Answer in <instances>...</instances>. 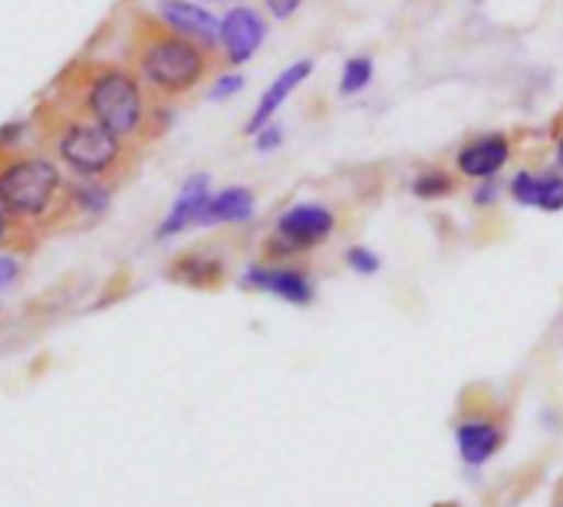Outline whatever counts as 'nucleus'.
Here are the masks:
<instances>
[{"label": "nucleus", "instance_id": "14", "mask_svg": "<svg viewBox=\"0 0 563 507\" xmlns=\"http://www.w3.org/2000/svg\"><path fill=\"white\" fill-rule=\"evenodd\" d=\"M171 280L178 283H188V286H214L221 283L224 277V267L214 260V257H204V254H181L171 267H168Z\"/></svg>", "mask_w": 563, "mask_h": 507}, {"label": "nucleus", "instance_id": "26", "mask_svg": "<svg viewBox=\"0 0 563 507\" xmlns=\"http://www.w3.org/2000/svg\"><path fill=\"white\" fill-rule=\"evenodd\" d=\"M556 165H560V171H563V138L556 142Z\"/></svg>", "mask_w": 563, "mask_h": 507}, {"label": "nucleus", "instance_id": "17", "mask_svg": "<svg viewBox=\"0 0 563 507\" xmlns=\"http://www.w3.org/2000/svg\"><path fill=\"white\" fill-rule=\"evenodd\" d=\"M372 56H349L342 63V72H339V95H356L362 92L369 82H372Z\"/></svg>", "mask_w": 563, "mask_h": 507}, {"label": "nucleus", "instance_id": "8", "mask_svg": "<svg viewBox=\"0 0 563 507\" xmlns=\"http://www.w3.org/2000/svg\"><path fill=\"white\" fill-rule=\"evenodd\" d=\"M510 161V138L504 132H484L474 135L471 142H464L454 155V165L464 178L471 181H484V178H497L504 171V165Z\"/></svg>", "mask_w": 563, "mask_h": 507}, {"label": "nucleus", "instance_id": "2", "mask_svg": "<svg viewBox=\"0 0 563 507\" xmlns=\"http://www.w3.org/2000/svg\"><path fill=\"white\" fill-rule=\"evenodd\" d=\"M49 95L92 115L122 142L145 151L171 125V105L161 102L125 63L115 59H76L69 63Z\"/></svg>", "mask_w": 563, "mask_h": 507}, {"label": "nucleus", "instance_id": "27", "mask_svg": "<svg viewBox=\"0 0 563 507\" xmlns=\"http://www.w3.org/2000/svg\"><path fill=\"white\" fill-rule=\"evenodd\" d=\"M204 3H237V0H204Z\"/></svg>", "mask_w": 563, "mask_h": 507}, {"label": "nucleus", "instance_id": "12", "mask_svg": "<svg viewBox=\"0 0 563 507\" xmlns=\"http://www.w3.org/2000/svg\"><path fill=\"white\" fill-rule=\"evenodd\" d=\"M254 217V191L244 184H230L221 188L214 194H207L198 224L201 227H214V224H247Z\"/></svg>", "mask_w": 563, "mask_h": 507}, {"label": "nucleus", "instance_id": "5", "mask_svg": "<svg viewBox=\"0 0 563 507\" xmlns=\"http://www.w3.org/2000/svg\"><path fill=\"white\" fill-rule=\"evenodd\" d=\"M336 230V214L326 204L316 201H300L290 204L280 217H277V230L267 244V250L273 257H290V254H303L319 247L323 240H329Z\"/></svg>", "mask_w": 563, "mask_h": 507}, {"label": "nucleus", "instance_id": "18", "mask_svg": "<svg viewBox=\"0 0 563 507\" xmlns=\"http://www.w3.org/2000/svg\"><path fill=\"white\" fill-rule=\"evenodd\" d=\"M537 207L547 214L563 211V174L556 171H540V194H537Z\"/></svg>", "mask_w": 563, "mask_h": 507}, {"label": "nucleus", "instance_id": "16", "mask_svg": "<svg viewBox=\"0 0 563 507\" xmlns=\"http://www.w3.org/2000/svg\"><path fill=\"white\" fill-rule=\"evenodd\" d=\"M412 194L421 198V201H438V198H448L454 191V178L444 171V168H421L415 178H412Z\"/></svg>", "mask_w": 563, "mask_h": 507}, {"label": "nucleus", "instance_id": "10", "mask_svg": "<svg viewBox=\"0 0 563 507\" xmlns=\"http://www.w3.org/2000/svg\"><path fill=\"white\" fill-rule=\"evenodd\" d=\"M207 194H211V174H207V171L191 174V178L181 184V191H178V198H174V204H171L168 217H165V221H161V227L155 230V237H158V240H168V237L181 234L184 227L198 224V214H201V207H204Z\"/></svg>", "mask_w": 563, "mask_h": 507}, {"label": "nucleus", "instance_id": "19", "mask_svg": "<svg viewBox=\"0 0 563 507\" xmlns=\"http://www.w3.org/2000/svg\"><path fill=\"white\" fill-rule=\"evenodd\" d=\"M507 194L520 204V207H537V194H540V174L537 171H517L507 184Z\"/></svg>", "mask_w": 563, "mask_h": 507}, {"label": "nucleus", "instance_id": "13", "mask_svg": "<svg viewBox=\"0 0 563 507\" xmlns=\"http://www.w3.org/2000/svg\"><path fill=\"white\" fill-rule=\"evenodd\" d=\"M158 13H161L171 26H178L181 33H188V36L201 40L204 46L217 49L221 20H217L214 13H207L204 7H198V3H191V0H161Z\"/></svg>", "mask_w": 563, "mask_h": 507}, {"label": "nucleus", "instance_id": "6", "mask_svg": "<svg viewBox=\"0 0 563 507\" xmlns=\"http://www.w3.org/2000/svg\"><path fill=\"white\" fill-rule=\"evenodd\" d=\"M263 36H267V20L260 16V10H254L247 3H234L221 16V30H217L221 63L224 66H244L247 59H254Z\"/></svg>", "mask_w": 563, "mask_h": 507}, {"label": "nucleus", "instance_id": "1", "mask_svg": "<svg viewBox=\"0 0 563 507\" xmlns=\"http://www.w3.org/2000/svg\"><path fill=\"white\" fill-rule=\"evenodd\" d=\"M109 188L66 174V168L36 145H0V204L43 237L82 230L109 211Z\"/></svg>", "mask_w": 563, "mask_h": 507}, {"label": "nucleus", "instance_id": "21", "mask_svg": "<svg viewBox=\"0 0 563 507\" xmlns=\"http://www.w3.org/2000/svg\"><path fill=\"white\" fill-rule=\"evenodd\" d=\"M240 89H244V76L240 72H217L214 82H211V89H207V95L211 99H230Z\"/></svg>", "mask_w": 563, "mask_h": 507}, {"label": "nucleus", "instance_id": "3", "mask_svg": "<svg viewBox=\"0 0 563 507\" xmlns=\"http://www.w3.org/2000/svg\"><path fill=\"white\" fill-rule=\"evenodd\" d=\"M30 132L33 145L56 158L72 178L95 181L109 191L128 184L142 165V151L135 145L122 142L92 115L59 102L49 92L36 102L30 115Z\"/></svg>", "mask_w": 563, "mask_h": 507}, {"label": "nucleus", "instance_id": "11", "mask_svg": "<svg viewBox=\"0 0 563 507\" xmlns=\"http://www.w3.org/2000/svg\"><path fill=\"white\" fill-rule=\"evenodd\" d=\"M454 444L468 467H481L500 451L504 431H500V425H494L487 418H468L454 428Z\"/></svg>", "mask_w": 563, "mask_h": 507}, {"label": "nucleus", "instance_id": "15", "mask_svg": "<svg viewBox=\"0 0 563 507\" xmlns=\"http://www.w3.org/2000/svg\"><path fill=\"white\" fill-rule=\"evenodd\" d=\"M43 244V234L33 227V224H26V221H20L16 214H10L3 204H0V250L3 254H33L36 247Z\"/></svg>", "mask_w": 563, "mask_h": 507}, {"label": "nucleus", "instance_id": "9", "mask_svg": "<svg viewBox=\"0 0 563 507\" xmlns=\"http://www.w3.org/2000/svg\"><path fill=\"white\" fill-rule=\"evenodd\" d=\"M309 72H313V59H296V63H290V66L263 89V95L257 99V105H254V112H250V119H247V125H244V132L254 135V132H260L267 122H273V115L280 112V105L286 102V95H290L293 89H300V86L309 79Z\"/></svg>", "mask_w": 563, "mask_h": 507}, {"label": "nucleus", "instance_id": "23", "mask_svg": "<svg viewBox=\"0 0 563 507\" xmlns=\"http://www.w3.org/2000/svg\"><path fill=\"white\" fill-rule=\"evenodd\" d=\"M300 7H303V0H263V10L273 20H290Z\"/></svg>", "mask_w": 563, "mask_h": 507}, {"label": "nucleus", "instance_id": "24", "mask_svg": "<svg viewBox=\"0 0 563 507\" xmlns=\"http://www.w3.org/2000/svg\"><path fill=\"white\" fill-rule=\"evenodd\" d=\"M494 198H497V181H494V178L477 181V188H474L471 201H474L477 207H491V204H494Z\"/></svg>", "mask_w": 563, "mask_h": 507}, {"label": "nucleus", "instance_id": "22", "mask_svg": "<svg viewBox=\"0 0 563 507\" xmlns=\"http://www.w3.org/2000/svg\"><path fill=\"white\" fill-rule=\"evenodd\" d=\"M280 142H283V125H277V122H267L260 132H254L257 151H273V148H280Z\"/></svg>", "mask_w": 563, "mask_h": 507}, {"label": "nucleus", "instance_id": "20", "mask_svg": "<svg viewBox=\"0 0 563 507\" xmlns=\"http://www.w3.org/2000/svg\"><path fill=\"white\" fill-rule=\"evenodd\" d=\"M346 267H349L352 273H359V277H372V273H379L382 257H379L372 247H365V244H352V247L346 250Z\"/></svg>", "mask_w": 563, "mask_h": 507}, {"label": "nucleus", "instance_id": "25", "mask_svg": "<svg viewBox=\"0 0 563 507\" xmlns=\"http://www.w3.org/2000/svg\"><path fill=\"white\" fill-rule=\"evenodd\" d=\"M16 277H20V260L10 257V254H0V290L10 286Z\"/></svg>", "mask_w": 563, "mask_h": 507}, {"label": "nucleus", "instance_id": "4", "mask_svg": "<svg viewBox=\"0 0 563 507\" xmlns=\"http://www.w3.org/2000/svg\"><path fill=\"white\" fill-rule=\"evenodd\" d=\"M122 63L161 99L181 102L221 72V53L171 26L161 13L135 10L128 16Z\"/></svg>", "mask_w": 563, "mask_h": 507}, {"label": "nucleus", "instance_id": "7", "mask_svg": "<svg viewBox=\"0 0 563 507\" xmlns=\"http://www.w3.org/2000/svg\"><path fill=\"white\" fill-rule=\"evenodd\" d=\"M240 286L247 290H260V293H273L293 306H309L316 296V286L309 280L306 270L300 267H286V263H254L244 270Z\"/></svg>", "mask_w": 563, "mask_h": 507}]
</instances>
